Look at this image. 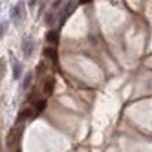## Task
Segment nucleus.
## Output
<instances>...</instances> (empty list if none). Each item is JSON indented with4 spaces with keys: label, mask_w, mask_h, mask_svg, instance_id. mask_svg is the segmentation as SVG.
Listing matches in <instances>:
<instances>
[{
    "label": "nucleus",
    "mask_w": 152,
    "mask_h": 152,
    "mask_svg": "<svg viewBox=\"0 0 152 152\" xmlns=\"http://www.w3.org/2000/svg\"><path fill=\"white\" fill-rule=\"evenodd\" d=\"M20 48H22L24 57H31V53H33V50H35V39L31 35H24L22 42H20Z\"/></svg>",
    "instance_id": "2"
},
{
    "label": "nucleus",
    "mask_w": 152,
    "mask_h": 152,
    "mask_svg": "<svg viewBox=\"0 0 152 152\" xmlns=\"http://www.w3.org/2000/svg\"><path fill=\"white\" fill-rule=\"evenodd\" d=\"M46 99H39L37 103H35V106H33V110H31V117H37L39 114H42L46 110Z\"/></svg>",
    "instance_id": "4"
},
{
    "label": "nucleus",
    "mask_w": 152,
    "mask_h": 152,
    "mask_svg": "<svg viewBox=\"0 0 152 152\" xmlns=\"http://www.w3.org/2000/svg\"><path fill=\"white\" fill-rule=\"evenodd\" d=\"M62 6V0H55V4H53V9H59Z\"/></svg>",
    "instance_id": "15"
},
{
    "label": "nucleus",
    "mask_w": 152,
    "mask_h": 152,
    "mask_svg": "<svg viewBox=\"0 0 152 152\" xmlns=\"http://www.w3.org/2000/svg\"><path fill=\"white\" fill-rule=\"evenodd\" d=\"M88 2H92V0H79V4H88Z\"/></svg>",
    "instance_id": "16"
},
{
    "label": "nucleus",
    "mask_w": 152,
    "mask_h": 152,
    "mask_svg": "<svg viewBox=\"0 0 152 152\" xmlns=\"http://www.w3.org/2000/svg\"><path fill=\"white\" fill-rule=\"evenodd\" d=\"M4 73H6V61L0 59V81L4 79Z\"/></svg>",
    "instance_id": "13"
},
{
    "label": "nucleus",
    "mask_w": 152,
    "mask_h": 152,
    "mask_svg": "<svg viewBox=\"0 0 152 152\" xmlns=\"http://www.w3.org/2000/svg\"><path fill=\"white\" fill-rule=\"evenodd\" d=\"M46 42L50 46H55L57 42H59V31H55V29H50L48 33H46Z\"/></svg>",
    "instance_id": "7"
},
{
    "label": "nucleus",
    "mask_w": 152,
    "mask_h": 152,
    "mask_svg": "<svg viewBox=\"0 0 152 152\" xmlns=\"http://www.w3.org/2000/svg\"><path fill=\"white\" fill-rule=\"evenodd\" d=\"M11 66H13V79L18 81V79H20V75H22V64H20L13 55H11Z\"/></svg>",
    "instance_id": "5"
},
{
    "label": "nucleus",
    "mask_w": 152,
    "mask_h": 152,
    "mask_svg": "<svg viewBox=\"0 0 152 152\" xmlns=\"http://www.w3.org/2000/svg\"><path fill=\"white\" fill-rule=\"evenodd\" d=\"M26 117H31V110H29V108H24V110L18 114V117H17V125L24 123V119H26Z\"/></svg>",
    "instance_id": "10"
},
{
    "label": "nucleus",
    "mask_w": 152,
    "mask_h": 152,
    "mask_svg": "<svg viewBox=\"0 0 152 152\" xmlns=\"http://www.w3.org/2000/svg\"><path fill=\"white\" fill-rule=\"evenodd\" d=\"M31 83H33V73H26V75H24V79H22V84H20V88H22L24 92L29 90Z\"/></svg>",
    "instance_id": "8"
},
{
    "label": "nucleus",
    "mask_w": 152,
    "mask_h": 152,
    "mask_svg": "<svg viewBox=\"0 0 152 152\" xmlns=\"http://www.w3.org/2000/svg\"><path fill=\"white\" fill-rule=\"evenodd\" d=\"M53 90H55V77H53V75H48L46 81H44V94L51 95Z\"/></svg>",
    "instance_id": "6"
},
{
    "label": "nucleus",
    "mask_w": 152,
    "mask_h": 152,
    "mask_svg": "<svg viewBox=\"0 0 152 152\" xmlns=\"http://www.w3.org/2000/svg\"><path fill=\"white\" fill-rule=\"evenodd\" d=\"M20 132H22V126H20V125H17L15 128H11V132H9V136L6 139V145L7 147H13L17 143V139L20 137Z\"/></svg>",
    "instance_id": "3"
},
{
    "label": "nucleus",
    "mask_w": 152,
    "mask_h": 152,
    "mask_svg": "<svg viewBox=\"0 0 152 152\" xmlns=\"http://www.w3.org/2000/svg\"><path fill=\"white\" fill-rule=\"evenodd\" d=\"M11 20L15 24H22L26 20V4L24 2H17L13 7H11V13H9Z\"/></svg>",
    "instance_id": "1"
},
{
    "label": "nucleus",
    "mask_w": 152,
    "mask_h": 152,
    "mask_svg": "<svg viewBox=\"0 0 152 152\" xmlns=\"http://www.w3.org/2000/svg\"><path fill=\"white\" fill-rule=\"evenodd\" d=\"M44 57L51 59L53 62H57V50H55V46H48V48L44 50Z\"/></svg>",
    "instance_id": "9"
},
{
    "label": "nucleus",
    "mask_w": 152,
    "mask_h": 152,
    "mask_svg": "<svg viewBox=\"0 0 152 152\" xmlns=\"http://www.w3.org/2000/svg\"><path fill=\"white\" fill-rule=\"evenodd\" d=\"M7 28H9V22H7V20H2V22H0V37H4V35H6Z\"/></svg>",
    "instance_id": "12"
},
{
    "label": "nucleus",
    "mask_w": 152,
    "mask_h": 152,
    "mask_svg": "<svg viewBox=\"0 0 152 152\" xmlns=\"http://www.w3.org/2000/svg\"><path fill=\"white\" fill-rule=\"evenodd\" d=\"M44 24H46L48 28L55 24V13H53V11H48V13L44 15Z\"/></svg>",
    "instance_id": "11"
},
{
    "label": "nucleus",
    "mask_w": 152,
    "mask_h": 152,
    "mask_svg": "<svg viewBox=\"0 0 152 152\" xmlns=\"http://www.w3.org/2000/svg\"><path fill=\"white\" fill-rule=\"evenodd\" d=\"M28 6H29L31 9H35V6H37V0H28Z\"/></svg>",
    "instance_id": "14"
}]
</instances>
